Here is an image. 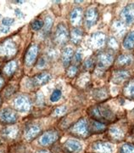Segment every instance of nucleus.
<instances>
[{
    "instance_id": "nucleus-46",
    "label": "nucleus",
    "mask_w": 134,
    "mask_h": 153,
    "mask_svg": "<svg viewBox=\"0 0 134 153\" xmlns=\"http://www.w3.org/2000/svg\"><path fill=\"white\" fill-rule=\"evenodd\" d=\"M16 3H19V4H22L23 3V1H15Z\"/></svg>"
},
{
    "instance_id": "nucleus-29",
    "label": "nucleus",
    "mask_w": 134,
    "mask_h": 153,
    "mask_svg": "<svg viewBox=\"0 0 134 153\" xmlns=\"http://www.w3.org/2000/svg\"><path fill=\"white\" fill-rule=\"evenodd\" d=\"M106 43H107V46L110 50H117L119 49V44L117 43V40L114 37H110L106 39Z\"/></svg>"
},
{
    "instance_id": "nucleus-28",
    "label": "nucleus",
    "mask_w": 134,
    "mask_h": 153,
    "mask_svg": "<svg viewBox=\"0 0 134 153\" xmlns=\"http://www.w3.org/2000/svg\"><path fill=\"white\" fill-rule=\"evenodd\" d=\"M92 130L93 132H95V133H101L104 132L106 128V126L104 123L101 122H98V121H93L92 122Z\"/></svg>"
},
{
    "instance_id": "nucleus-24",
    "label": "nucleus",
    "mask_w": 134,
    "mask_h": 153,
    "mask_svg": "<svg viewBox=\"0 0 134 153\" xmlns=\"http://www.w3.org/2000/svg\"><path fill=\"white\" fill-rule=\"evenodd\" d=\"M93 98L98 101H103L105 100L108 98V91L105 88H97L93 93Z\"/></svg>"
},
{
    "instance_id": "nucleus-22",
    "label": "nucleus",
    "mask_w": 134,
    "mask_h": 153,
    "mask_svg": "<svg viewBox=\"0 0 134 153\" xmlns=\"http://www.w3.org/2000/svg\"><path fill=\"white\" fill-rule=\"evenodd\" d=\"M123 48L127 50H133L134 49V31L128 33L123 40Z\"/></svg>"
},
{
    "instance_id": "nucleus-3",
    "label": "nucleus",
    "mask_w": 134,
    "mask_h": 153,
    "mask_svg": "<svg viewBox=\"0 0 134 153\" xmlns=\"http://www.w3.org/2000/svg\"><path fill=\"white\" fill-rule=\"evenodd\" d=\"M69 39L68 29L63 23L59 24L54 33V41L58 45H64Z\"/></svg>"
},
{
    "instance_id": "nucleus-16",
    "label": "nucleus",
    "mask_w": 134,
    "mask_h": 153,
    "mask_svg": "<svg viewBox=\"0 0 134 153\" xmlns=\"http://www.w3.org/2000/svg\"><path fill=\"white\" fill-rule=\"evenodd\" d=\"M64 147L71 153H80L82 150V145L76 140H68L64 143Z\"/></svg>"
},
{
    "instance_id": "nucleus-21",
    "label": "nucleus",
    "mask_w": 134,
    "mask_h": 153,
    "mask_svg": "<svg viewBox=\"0 0 134 153\" xmlns=\"http://www.w3.org/2000/svg\"><path fill=\"white\" fill-rule=\"evenodd\" d=\"M40 132H41V128L38 125H31L27 128L25 137L27 140H32V139L38 136Z\"/></svg>"
},
{
    "instance_id": "nucleus-39",
    "label": "nucleus",
    "mask_w": 134,
    "mask_h": 153,
    "mask_svg": "<svg viewBox=\"0 0 134 153\" xmlns=\"http://www.w3.org/2000/svg\"><path fill=\"white\" fill-rule=\"evenodd\" d=\"M74 60L76 63H80L82 60V51H81V49H77V51L74 54Z\"/></svg>"
},
{
    "instance_id": "nucleus-25",
    "label": "nucleus",
    "mask_w": 134,
    "mask_h": 153,
    "mask_svg": "<svg viewBox=\"0 0 134 153\" xmlns=\"http://www.w3.org/2000/svg\"><path fill=\"white\" fill-rule=\"evenodd\" d=\"M124 94L129 99H134V78L129 80L124 88Z\"/></svg>"
},
{
    "instance_id": "nucleus-44",
    "label": "nucleus",
    "mask_w": 134,
    "mask_h": 153,
    "mask_svg": "<svg viewBox=\"0 0 134 153\" xmlns=\"http://www.w3.org/2000/svg\"><path fill=\"white\" fill-rule=\"evenodd\" d=\"M3 84H4V80L0 77V88L3 86Z\"/></svg>"
},
{
    "instance_id": "nucleus-32",
    "label": "nucleus",
    "mask_w": 134,
    "mask_h": 153,
    "mask_svg": "<svg viewBox=\"0 0 134 153\" xmlns=\"http://www.w3.org/2000/svg\"><path fill=\"white\" fill-rule=\"evenodd\" d=\"M120 153H134V146L131 144H124L120 149Z\"/></svg>"
},
{
    "instance_id": "nucleus-10",
    "label": "nucleus",
    "mask_w": 134,
    "mask_h": 153,
    "mask_svg": "<svg viewBox=\"0 0 134 153\" xmlns=\"http://www.w3.org/2000/svg\"><path fill=\"white\" fill-rule=\"evenodd\" d=\"M106 36L103 33H93L90 38V44L94 49H100L106 43Z\"/></svg>"
},
{
    "instance_id": "nucleus-38",
    "label": "nucleus",
    "mask_w": 134,
    "mask_h": 153,
    "mask_svg": "<svg viewBox=\"0 0 134 153\" xmlns=\"http://www.w3.org/2000/svg\"><path fill=\"white\" fill-rule=\"evenodd\" d=\"M15 22V20L13 18H10V17H5L2 20V24L3 26L4 27H10L11 25H13V23Z\"/></svg>"
},
{
    "instance_id": "nucleus-2",
    "label": "nucleus",
    "mask_w": 134,
    "mask_h": 153,
    "mask_svg": "<svg viewBox=\"0 0 134 153\" xmlns=\"http://www.w3.org/2000/svg\"><path fill=\"white\" fill-rule=\"evenodd\" d=\"M114 61V55L111 51H101L97 55V69L104 71L111 66Z\"/></svg>"
},
{
    "instance_id": "nucleus-31",
    "label": "nucleus",
    "mask_w": 134,
    "mask_h": 153,
    "mask_svg": "<svg viewBox=\"0 0 134 153\" xmlns=\"http://www.w3.org/2000/svg\"><path fill=\"white\" fill-rule=\"evenodd\" d=\"M94 65H95V61H94V60H93L92 57H89V58H87V59L85 60V61L83 62V68H84L85 71H90V70H92V69H93Z\"/></svg>"
},
{
    "instance_id": "nucleus-37",
    "label": "nucleus",
    "mask_w": 134,
    "mask_h": 153,
    "mask_svg": "<svg viewBox=\"0 0 134 153\" xmlns=\"http://www.w3.org/2000/svg\"><path fill=\"white\" fill-rule=\"evenodd\" d=\"M77 72H78V68H77V66H76V65H72V66H70L68 67V70H67V76H69V77H74V76L77 74Z\"/></svg>"
},
{
    "instance_id": "nucleus-48",
    "label": "nucleus",
    "mask_w": 134,
    "mask_h": 153,
    "mask_svg": "<svg viewBox=\"0 0 134 153\" xmlns=\"http://www.w3.org/2000/svg\"><path fill=\"white\" fill-rule=\"evenodd\" d=\"M0 153H1V152H0Z\"/></svg>"
},
{
    "instance_id": "nucleus-19",
    "label": "nucleus",
    "mask_w": 134,
    "mask_h": 153,
    "mask_svg": "<svg viewBox=\"0 0 134 153\" xmlns=\"http://www.w3.org/2000/svg\"><path fill=\"white\" fill-rule=\"evenodd\" d=\"M73 55H74V51H73L71 47L64 48L63 52H62V62H63L64 66L67 67V66H70V63L72 60Z\"/></svg>"
},
{
    "instance_id": "nucleus-41",
    "label": "nucleus",
    "mask_w": 134,
    "mask_h": 153,
    "mask_svg": "<svg viewBox=\"0 0 134 153\" xmlns=\"http://www.w3.org/2000/svg\"><path fill=\"white\" fill-rule=\"evenodd\" d=\"M46 64H47V60H46V58L45 57H42L38 60V67L42 69V68H44L46 66Z\"/></svg>"
},
{
    "instance_id": "nucleus-47",
    "label": "nucleus",
    "mask_w": 134,
    "mask_h": 153,
    "mask_svg": "<svg viewBox=\"0 0 134 153\" xmlns=\"http://www.w3.org/2000/svg\"><path fill=\"white\" fill-rule=\"evenodd\" d=\"M0 17H1V15H0Z\"/></svg>"
},
{
    "instance_id": "nucleus-15",
    "label": "nucleus",
    "mask_w": 134,
    "mask_h": 153,
    "mask_svg": "<svg viewBox=\"0 0 134 153\" xmlns=\"http://www.w3.org/2000/svg\"><path fill=\"white\" fill-rule=\"evenodd\" d=\"M17 119L16 112H14L11 109L6 108L1 111L0 112V120L5 123H14Z\"/></svg>"
},
{
    "instance_id": "nucleus-5",
    "label": "nucleus",
    "mask_w": 134,
    "mask_h": 153,
    "mask_svg": "<svg viewBox=\"0 0 134 153\" xmlns=\"http://www.w3.org/2000/svg\"><path fill=\"white\" fill-rule=\"evenodd\" d=\"M17 51L16 43L10 39L6 40L3 44H0V55L10 57L14 55Z\"/></svg>"
},
{
    "instance_id": "nucleus-42",
    "label": "nucleus",
    "mask_w": 134,
    "mask_h": 153,
    "mask_svg": "<svg viewBox=\"0 0 134 153\" xmlns=\"http://www.w3.org/2000/svg\"><path fill=\"white\" fill-rule=\"evenodd\" d=\"M15 13H16V16H18L19 18H23L24 17V14L22 13V11L21 10H19V9H16V11H15Z\"/></svg>"
},
{
    "instance_id": "nucleus-30",
    "label": "nucleus",
    "mask_w": 134,
    "mask_h": 153,
    "mask_svg": "<svg viewBox=\"0 0 134 153\" xmlns=\"http://www.w3.org/2000/svg\"><path fill=\"white\" fill-rule=\"evenodd\" d=\"M53 26V18L51 16H47L44 20V26H43V33L45 34L49 33L50 29Z\"/></svg>"
},
{
    "instance_id": "nucleus-7",
    "label": "nucleus",
    "mask_w": 134,
    "mask_h": 153,
    "mask_svg": "<svg viewBox=\"0 0 134 153\" xmlns=\"http://www.w3.org/2000/svg\"><path fill=\"white\" fill-rule=\"evenodd\" d=\"M98 12L96 8H89L85 13V23L87 28H91L93 27L98 22Z\"/></svg>"
},
{
    "instance_id": "nucleus-43",
    "label": "nucleus",
    "mask_w": 134,
    "mask_h": 153,
    "mask_svg": "<svg viewBox=\"0 0 134 153\" xmlns=\"http://www.w3.org/2000/svg\"><path fill=\"white\" fill-rule=\"evenodd\" d=\"M0 31H2L4 33H7L9 32V27H4V26H2V27H0Z\"/></svg>"
},
{
    "instance_id": "nucleus-18",
    "label": "nucleus",
    "mask_w": 134,
    "mask_h": 153,
    "mask_svg": "<svg viewBox=\"0 0 134 153\" xmlns=\"http://www.w3.org/2000/svg\"><path fill=\"white\" fill-rule=\"evenodd\" d=\"M51 79V76L48 73H45V72H42L39 73L38 75L32 77V84L36 85V86H41V85H44L47 82H48Z\"/></svg>"
},
{
    "instance_id": "nucleus-23",
    "label": "nucleus",
    "mask_w": 134,
    "mask_h": 153,
    "mask_svg": "<svg viewBox=\"0 0 134 153\" xmlns=\"http://www.w3.org/2000/svg\"><path fill=\"white\" fill-rule=\"evenodd\" d=\"M82 37H83V32L81 29L78 27H75L72 29V31L70 33V39L73 44H79L82 39Z\"/></svg>"
},
{
    "instance_id": "nucleus-17",
    "label": "nucleus",
    "mask_w": 134,
    "mask_h": 153,
    "mask_svg": "<svg viewBox=\"0 0 134 153\" xmlns=\"http://www.w3.org/2000/svg\"><path fill=\"white\" fill-rule=\"evenodd\" d=\"M82 20V9L81 8H75L70 12V21L73 26L80 25Z\"/></svg>"
},
{
    "instance_id": "nucleus-13",
    "label": "nucleus",
    "mask_w": 134,
    "mask_h": 153,
    "mask_svg": "<svg viewBox=\"0 0 134 153\" xmlns=\"http://www.w3.org/2000/svg\"><path fill=\"white\" fill-rule=\"evenodd\" d=\"M131 76L130 72L124 69H119L116 71H114L112 75V82L115 84L121 83L124 81L127 80Z\"/></svg>"
},
{
    "instance_id": "nucleus-33",
    "label": "nucleus",
    "mask_w": 134,
    "mask_h": 153,
    "mask_svg": "<svg viewBox=\"0 0 134 153\" xmlns=\"http://www.w3.org/2000/svg\"><path fill=\"white\" fill-rule=\"evenodd\" d=\"M4 134L5 136L9 137V138H16V134H17V130L15 128H7L4 131Z\"/></svg>"
},
{
    "instance_id": "nucleus-27",
    "label": "nucleus",
    "mask_w": 134,
    "mask_h": 153,
    "mask_svg": "<svg viewBox=\"0 0 134 153\" xmlns=\"http://www.w3.org/2000/svg\"><path fill=\"white\" fill-rule=\"evenodd\" d=\"M16 68H17V64L15 60H11L10 62H8L4 68V71L6 75L8 76H11L14 74V72L16 71Z\"/></svg>"
},
{
    "instance_id": "nucleus-36",
    "label": "nucleus",
    "mask_w": 134,
    "mask_h": 153,
    "mask_svg": "<svg viewBox=\"0 0 134 153\" xmlns=\"http://www.w3.org/2000/svg\"><path fill=\"white\" fill-rule=\"evenodd\" d=\"M46 55H47V57L48 59H50V60H54L58 57V52L56 49H53V48H50L47 50L46 52Z\"/></svg>"
},
{
    "instance_id": "nucleus-45",
    "label": "nucleus",
    "mask_w": 134,
    "mask_h": 153,
    "mask_svg": "<svg viewBox=\"0 0 134 153\" xmlns=\"http://www.w3.org/2000/svg\"><path fill=\"white\" fill-rule=\"evenodd\" d=\"M38 153H49V152H47V151H39Z\"/></svg>"
},
{
    "instance_id": "nucleus-35",
    "label": "nucleus",
    "mask_w": 134,
    "mask_h": 153,
    "mask_svg": "<svg viewBox=\"0 0 134 153\" xmlns=\"http://www.w3.org/2000/svg\"><path fill=\"white\" fill-rule=\"evenodd\" d=\"M44 22L42 20H35L32 23V28L34 31H39L43 27Z\"/></svg>"
},
{
    "instance_id": "nucleus-4",
    "label": "nucleus",
    "mask_w": 134,
    "mask_h": 153,
    "mask_svg": "<svg viewBox=\"0 0 134 153\" xmlns=\"http://www.w3.org/2000/svg\"><path fill=\"white\" fill-rule=\"evenodd\" d=\"M121 22L126 25H131L134 22V3L128 4L121 11Z\"/></svg>"
},
{
    "instance_id": "nucleus-9",
    "label": "nucleus",
    "mask_w": 134,
    "mask_h": 153,
    "mask_svg": "<svg viewBox=\"0 0 134 153\" xmlns=\"http://www.w3.org/2000/svg\"><path fill=\"white\" fill-rule=\"evenodd\" d=\"M38 55V46L37 44H32L29 49H27L26 56H25V62L26 65L31 66H32L35 61L37 60Z\"/></svg>"
},
{
    "instance_id": "nucleus-12",
    "label": "nucleus",
    "mask_w": 134,
    "mask_h": 153,
    "mask_svg": "<svg viewBox=\"0 0 134 153\" xmlns=\"http://www.w3.org/2000/svg\"><path fill=\"white\" fill-rule=\"evenodd\" d=\"M58 134L55 131H48L44 133L42 136L40 137L39 143L42 146H49L54 143L58 140Z\"/></svg>"
},
{
    "instance_id": "nucleus-11",
    "label": "nucleus",
    "mask_w": 134,
    "mask_h": 153,
    "mask_svg": "<svg viewBox=\"0 0 134 153\" xmlns=\"http://www.w3.org/2000/svg\"><path fill=\"white\" fill-rule=\"evenodd\" d=\"M134 61V57L132 55H128V54H122L120 55L117 57V59L115 60L114 62L115 63V66L119 67L120 69L127 67V66H130Z\"/></svg>"
},
{
    "instance_id": "nucleus-40",
    "label": "nucleus",
    "mask_w": 134,
    "mask_h": 153,
    "mask_svg": "<svg viewBox=\"0 0 134 153\" xmlns=\"http://www.w3.org/2000/svg\"><path fill=\"white\" fill-rule=\"evenodd\" d=\"M66 106H64V105H62V106H60V107H58V108H56L55 111H54V114L56 115V116H60V115L64 114V112L66 111Z\"/></svg>"
},
{
    "instance_id": "nucleus-6",
    "label": "nucleus",
    "mask_w": 134,
    "mask_h": 153,
    "mask_svg": "<svg viewBox=\"0 0 134 153\" xmlns=\"http://www.w3.org/2000/svg\"><path fill=\"white\" fill-rule=\"evenodd\" d=\"M72 131L78 136L86 137L89 134V126L87 121L84 118L80 119L73 126Z\"/></svg>"
},
{
    "instance_id": "nucleus-20",
    "label": "nucleus",
    "mask_w": 134,
    "mask_h": 153,
    "mask_svg": "<svg viewBox=\"0 0 134 153\" xmlns=\"http://www.w3.org/2000/svg\"><path fill=\"white\" fill-rule=\"evenodd\" d=\"M112 31L117 37H123L126 33V26L121 21H115L112 25Z\"/></svg>"
},
{
    "instance_id": "nucleus-1",
    "label": "nucleus",
    "mask_w": 134,
    "mask_h": 153,
    "mask_svg": "<svg viewBox=\"0 0 134 153\" xmlns=\"http://www.w3.org/2000/svg\"><path fill=\"white\" fill-rule=\"evenodd\" d=\"M89 114L95 121L98 122H112L115 120V115L112 111L108 106L104 105H97L93 106L89 110Z\"/></svg>"
},
{
    "instance_id": "nucleus-14",
    "label": "nucleus",
    "mask_w": 134,
    "mask_h": 153,
    "mask_svg": "<svg viewBox=\"0 0 134 153\" xmlns=\"http://www.w3.org/2000/svg\"><path fill=\"white\" fill-rule=\"evenodd\" d=\"M93 150L95 153H112L113 146L108 142L98 141L93 144Z\"/></svg>"
},
{
    "instance_id": "nucleus-8",
    "label": "nucleus",
    "mask_w": 134,
    "mask_h": 153,
    "mask_svg": "<svg viewBox=\"0 0 134 153\" xmlns=\"http://www.w3.org/2000/svg\"><path fill=\"white\" fill-rule=\"evenodd\" d=\"M15 106L17 111L21 112H27L31 108L30 100L25 95H20L15 100Z\"/></svg>"
},
{
    "instance_id": "nucleus-34",
    "label": "nucleus",
    "mask_w": 134,
    "mask_h": 153,
    "mask_svg": "<svg viewBox=\"0 0 134 153\" xmlns=\"http://www.w3.org/2000/svg\"><path fill=\"white\" fill-rule=\"evenodd\" d=\"M61 94H62V92L60 89H58V88L54 89L52 94H51V96H50V100L52 102H57L61 97Z\"/></svg>"
},
{
    "instance_id": "nucleus-26",
    "label": "nucleus",
    "mask_w": 134,
    "mask_h": 153,
    "mask_svg": "<svg viewBox=\"0 0 134 153\" xmlns=\"http://www.w3.org/2000/svg\"><path fill=\"white\" fill-rule=\"evenodd\" d=\"M109 133L110 134V136L112 137V139L114 140H122L124 137V134L122 130L116 127V126H113L110 128L109 130Z\"/></svg>"
}]
</instances>
